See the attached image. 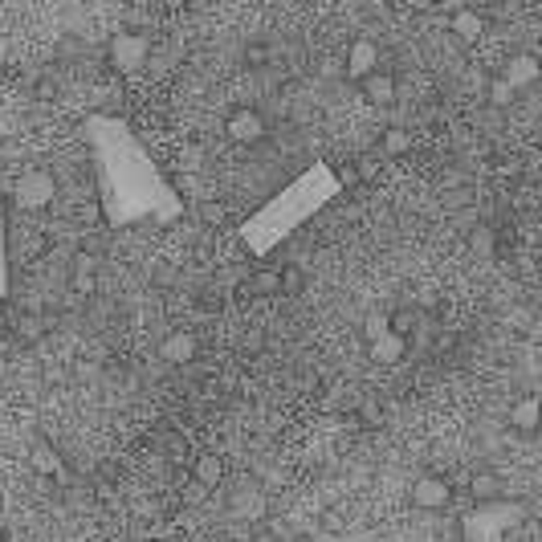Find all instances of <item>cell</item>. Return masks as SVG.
Here are the masks:
<instances>
[{
    "label": "cell",
    "mask_w": 542,
    "mask_h": 542,
    "mask_svg": "<svg viewBox=\"0 0 542 542\" xmlns=\"http://www.w3.org/2000/svg\"><path fill=\"white\" fill-rule=\"evenodd\" d=\"M147 53H151V42L143 33H115V42H110V66L119 74H135V70H143Z\"/></svg>",
    "instance_id": "5b68a950"
},
{
    "label": "cell",
    "mask_w": 542,
    "mask_h": 542,
    "mask_svg": "<svg viewBox=\"0 0 542 542\" xmlns=\"http://www.w3.org/2000/svg\"><path fill=\"white\" fill-rule=\"evenodd\" d=\"M338 188H343V184H338V176L330 172L327 164L306 167L290 188H281L278 196H270L245 224H241L245 249L257 257H270L273 249H278L286 237H294L319 208H327L330 200L338 196Z\"/></svg>",
    "instance_id": "7a4b0ae2"
},
{
    "label": "cell",
    "mask_w": 542,
    "mask_h": 542,
    "mask_svg": "<svg viewBox=\"0 0 542 542\" xmlns=\"http://www.w3.org/2000/svg\"><path fill=\"white\" fill-rule=\"evenodd\" d=\"M70 281H74V294L78 298H94V294H99V261H94L90 253H78Z\"/></svg>",
    "instance_id": "7c38bea8"
},
{
    "label": "cell",
    "mask_w": 542,
    "mask_h": 542,
    "mask_svg": "<svg viewBox=\"0 0 542 542\" xmlns=\"http://www.w3.org/2000/svg\"><path fill=\"white\" fill-rule=\"evenodd\" d=\"M253 290L257 294H281V270H257Z\"/></svg>",
    "instance_id": "44dd1931"
},
{
    "label": "cell",
    "mask_w": 542,
    "mask_h": 542,
    "mask_svg": "<svg viewBox=\"0 0 542 542\" xmlns=\"http://www.w3.org/2000/svg\"><path fill=\"white\" fill-rule=\"evenodd\" d=\"M86 147L94 159V188L110 229L131 224H176L184 216L180 192L167 184L159 164L147 156L139 135L110 115H90L82 123Z\"/></svg>",
    "instance_id": "6da1fadb"
},
{
    "label": "cell",
    "mask_w": 542,
    "mask_h": 542,
    "mask_svg": "<svg viewBox=\"0 0 542 542\" xmlns=\"http://www.w3.org/2000/svg\"><path fill=\"white\" fill-rule=\"evenodd\" d=\"M469 493L477 498V506H485V501H501V477L490 473V469H481V473L469 477Z\"/></svg>",
    "instance_id": "5bb4252c"
},
{
    "label": "cell",
    "mask_w": 542,
    "mask_h": 542,
    "mask_svg": "<svg viewBox=\"0 0 542 542\" xmlns=\"http://www.w3.org/2000/svg\"><path fill=\"white\" fill-rule=\"evenodd\" d=\"M490 99H493V107H509V102L518 99V90L509 82H501V78H493V86H490Z\"/></svg>",
    "instance_id": "cb8c5ba5"
},
{
    "label": "cell",
    "mask_w": 542,
    "mask_h": 542,
    "mask_svg": "<svg viewBox=\"0 0 542 542\" xmlns=\"http://www.w3.org/2000/svg\"><path fill=\"white\" fill-rule=\"evenodd\" d=\"M265 58H270V53H265V45H249V50H245L249 66H265Z\"/></svg>",
    "instance_id": "4316f807"
},
{
    "label": "cell",
    "mask_w": 542,
    "mask_h": 542,
    "mask_svg": "<svg viewBox=\"0 0 542 542\" xmlns=\"http://www.w3.org/2000/svg\"><path fill=\"white\" fill-rule=\"evenodd\" d=\"M53 196H58V180H53L50 172H42V167L25 172L13 184V204H17L21 213H42V208L53 204Z\"/></svg>",
    "instance_id": "277c9868"
},
{
    "label": "cell",
    "mask_w": 542,
    "mask_h": 542,
    "mask_svg": "<svg viewBox=\"0 0 542 542\" xmlns=\"http://www.w3.org/2000/svg\"><path fill=\"white\" fill-rule=\"evenodd\" d=\"M229 139L233 143H245V147H253V143L265 139V115H257L253 107H241L229 115Z\"/></svg>",
    "instance_id": "52a82bcc"
},
{
    "label": "cell",
    "mask_w": 542,
    "mask_h": 542,
    "mask_svg": "<svg viewBox=\"0 0 542 542\" xmlns=\"http://www.w3.org/2000/svg\"><path fill=\"white\" fill-rule=\"evenodd\" d=\"M359 176H363V180H376V176H379V164H376V159H363V164H359Z\"/></svg>",
    "instance_id": "f1b7e54d"
},
{
    "label": "cell",
    "mask_w": 542,
    "mask_h": 542,
    "mask_svg": "<svg viewBox=\"0 0 542 542\" xmlns=\"http://www.w3.org/2000/svg\"><path fill=\"white\" fill-rule=\"evenodd\" d=\"M526 518H530L526 501H485L461 518V542H522Z\"/></svg>",
    "instance_id": "3957f363"
},
{
    "label": "cell",
    "mask_w": 542,
    "mask_h": 542,
    "mask_svg": "<svg viewBox=\"0 0 542 542\" xmlns=\"http://www.w3.org/2000/svg\"><path fill=\"white\" fill-rule=\"evenodd\" d=\"M371 74H379V50L371 42H355L347 50V78L351 82H367Z\"/></svg>",
    "instance_id": "ba28073f"
},
{
    "label": "cell",
    "mask_w": 542,
    "mask_h": 542,
    "mask_svg": "<svg viewBox=\"0 0 542 542\" xmlns=\"http://www.w3.org/2000/svg\"><path fill=\"white\" fill-rule=\"evenodd\" d=\"M192 473H196L200 490H216V485L224 481V461L216 457V452H200L196 465H192Z\"/></svg>",
    "instance_id": "4fadbf2b"
},
{
    "label": "cell",
    "mask_w": 542,
    "mask_h": 542,
    "mask_svg": "<svg viewBox=\"0 0 542 542\" xmlns=\"http://www.w3.org/2000/svg\"><path fill=\"white\" fill-rule=\"evenodd\" d=\"M0 298H5V229H0Z\"/></svg>",
    "instance_id": "f546056e"
},
{
    "label": "cell",
    "mask_w": 542,
    "mask_h": 542,
    "mask_svg": "<svg viewBox=\"0 0 542 542\" xmlns=\"http://www.w3.org/2000/svg\"><path fill=\"white\" fill-rule=\"evenodd\" d=\"M53 90H58L53 82H42V86H37V94H42V99H53Z\"/></svg>",
    "instance_id": "4dcf8cb0"
},
{
    "label": "cell",
    "mask_w": 542,
    "mask_h": 542,
    "mask_svg": "<svg viewBox=\"0 0 542 542\" xmlns=\"http://www.w3.org/2000/svg\"><path fill=\"white\" fill-rule=\"evenodd\" d=\"M363 420H367V424H379V420H384L379 404H363Z\"/></svg>",
    "instance_id": "83f0119b"
},
{
    "label": "cell",
    "mask_w": 542,
    "mask_h": 542,
    "mask_svg": "<svg viewBox=\"0 0 542 542\" xmlns=\"http://www.w3.org/2000/svg\"><path fill=\"white\" fill-rule=\"evenodd\" d=\"M542 424V395H522V400H514V408H509V428L514 433H538Z\"/></svg>",
    "instance_id": "30bf717a"
},
{
    "label": "cell",
    "mask_w": 542,
    "mask_h": 542,
    "mask_svg": "<svg viewBox=\"0 0 542 542\" xmlns=\"http://www.w3.org/2000/svg\"><path fill=\"white\" fill-rule=\"evenodd\" d=\"M469 245H473V253L490 257L493 253V233L490 229H473V241H469Z\"/></svg>",
    "instance_id": "d4e9b609"
},
{
    "label": "cell",
    "mask_w": 542,
    "mask_h": 542,
    "mask_svg": "<svg viewBox=\"0 0 542 542\" xmlns=\"http://www.w3.org/2000/svg\"><path fill=\"white\" fill-rule=\"evenodd\" d=\"M408 131H400V127H387L384 135H379V151L384 156H400V151H408Z\"/></svg>",
    "instance_id": "d6986e66"
},
{
    "label": "cell",
    "mask_w": 542,
    "mask_h": 542,
    "mask_svg": "<svg viewBox=\"0 0 542 542\" xmlns=\"http://www.w3.org/2000/svg\"><path fill=\"white\" fill-rule=\"evenodd\" d=\"M387 319H392V335H400V338H408L412 330H416V310H412V306H404V310H392Z\"/></svg>",
    "instance_id": "ffe728a7"
},
{
    "label": "cell",
    "mask_w": 542,
    "mask_h": 542,
    "mask_svg": "<svg viewBox=\"0 0 542 542\" xmlns=\"http://www.w3.org/2000/svg\"><path fill=\"white\" fill-rule=\"evenodd\" d=\"M363 94H367V102H376V107H387V102L395 99V78L387 74V70H379V74H371L367 82H363Z\"/></svg>",
    "instance_id": "2e32d148"
},
{
    "label": "cell",
    "mask_w": 542,
    "mask_h": 542,
    "mask_svg": "<svg viewBox=\"0 0 542 542\" xmlns=\"http://www.w3.org/2000/svg\"><path fill=\"white\" fill-rule=\"evenodd\" d=\"M159 359H167L172 367H184V363L196 359V338L188 330H172V335L159 343Z\"/></svg>",
    "instance_id": "8fae6325"
},
{
    "label": "cell",
    "mask_w": 542,
    "mask_h": 542,
    "mask_svg": "<svg viewBox=\"0 0 542 542\" xmlns=\"http://www.w3.org/2000/svg\"><path fill=\"white\" fill-rule=\"evenodd\" d=\"M412 501H416L420 509H444L452 501V485L444 481V477L424 473V477H416V481H412Z\"/></svg>",
    "instance_id": "8992f818"
},
{
    "label": "cell",
    "mask_w": 542,
    "mask_h": 542,
    "mask_svg": "<svg viewBox=\"0 0 542 542\" xmlns=\"http://www.w3.org/2000/svg\"><path fill=\"white\" fill-rule=\"evenodd\" d=\"M367 351L376 363H395V359H404V351H408V338L387 335V338H379V343H371Z\"/></svg>",
    "instance_id": "e0dca14e"
},
{
    "label": "cell",
    "mask_w": 542,
    "mask_h": 542,
    "mask_svg": "<svg viewBox=\"0 0 542 542\" xmlns=\"http://www.w3.org/2000/svg\"><path fill=\"white\" fill-rule=\"evenodd\" d=\"M363 335H367V347L379 343V338H387L392 335V319H387V314H371L367 327H363Z\"/></svg>",
    "instance_id": "7402d4cb"
},
{
    "label": "cell",
    "mask_w": 542,
    "mask_h": 542,
    "mask_svg": "<svg viewBox=\"0 0 542 542\" xmlns=\"http://www.w3.org/2000/svg\"><path fill=\"white\" fill-rule=\"evenodd\" d=\"M449 29L461 37V42H477V37L485 33V21H481V13H473V9H457L449 21Z\"/></svg>",
    "instance_id": "9a60e30c"
},
{
    "label": "cell",
    "mask_w": 542,
    "mask_h": 542,
    "mask_svg": "<svg viewBox=\"0 0 542 542\" xmlns=\"http://www.w3.org/2000/svg\"><path fill=\"white\" fill-rule=\"evenodd\" d=\"M302 290V270H281V294H298Z\"/></svg>",
    "instance_id": "484cf974"
},
{
    "label": "cell",
    "mask_w": 542,
    "mask_h": 542,
    "mask_svg": "<svg viewBox=\"0 0 542 542\" xmlns=\"http://www.w3.org/2000/svg\"><path fill=\"white\" fill-rule=\"evenodd\" d=\"M542 78V66L534 53H514V58L506 62V70H501V82H509L514 90H526V86H534Z\"/></svg>",
    "instance_id": "9c48e42d"
},
{
    "label": "cell",
    "mask_w": 542,
    "mask_h": 542,
    "mask_svg": "<svg viewBox=\"0 0 542 542\" xmlns=\"http://www.w3.org/2000/svg\"><path fill=\"white\" fill-rule=\"evenodd\" d=\"M237 509L249 518V522H261V518H265V498L253 490L249 498H237Z\"/></svg>",
    "instance_id": "603a6c76"
},
{
    "label": "cell",
    "mask_w": 542,
    "mask_h": 542,
    "mask_svg": "<svg viewBox=\"0 0 542 542\" xmlns=\"http://www.w3.org/2000/svg\"><path fill=\"white\" fill-rule=\"evenodd\" d=\"M33 465L42 469V473H50V477H66V465H62V457L50 449L45 441H33Z\"/></svg>",
    "instance_id": "ac0fdd59"
}]
</instances>
